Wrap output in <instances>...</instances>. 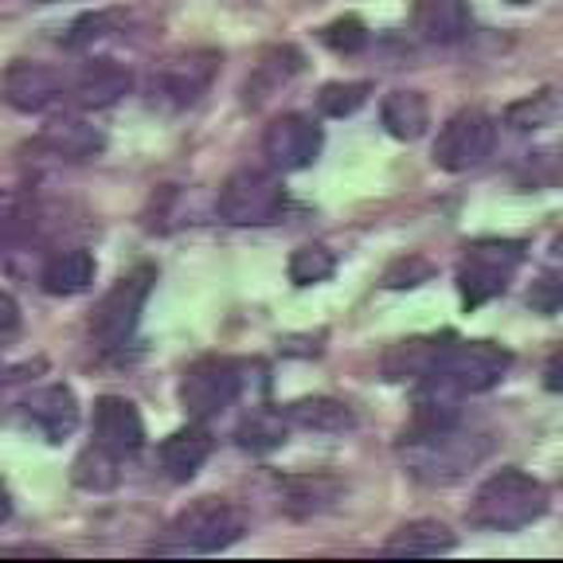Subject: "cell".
<instances>
[{
    "label": "cell",
    "instance_id": "836d02e7",
    "mask_svg": "<svg viewBox=\"0 0 563 563\" xmlns=\"http://www.w3.org/2000/svg\"><path fill=\"white\" fill-rule=\"evenodd\" d=\"M20 333V306L0 290V349Z\"/></svg>",
    "mask_w": 563,
    "mask_h": 563
},
{
    "label": "cell",
    "instance_id": "1f68e13d",
    "mask_svg": "<svg viewBox=\"0 0 563 563\" xmlns=\"http://www.w3.org/2000/svg\"><path fill=\"white\" fill-rule=\"evenodd\" d=\"M431 278V263H422V258H399L391 271L384 274V286L387 290H404V286H419V282Z\"/></svg>",
    "mask_w": 563,
    "mask_h": 563
},
{
    "label": "cell",
    "instance_id": "cb8c5ba5",
    "mask_svg": "<svg viewBox=\"0 0 563 563\" xmlns=\"http://www.w3.org/2000/svg\"><path fill=\"white\" fill-rule=\"evenodd\" d=\"M528 306L544 317H552L563 309V235H555L544 271H540V278L532 282V290H528Z\"/></svg>",
    "mask_w": 563,
    "mask_h": 563
},
{
    "label": "cell",
    "instance_id": "8fae6325",
    "mask_svg": "<svg viewBox=\"0 0 563 563\" xmlns=\"http://www.w3.org/2000/svg\"><path fill=\"white\" fill-rule=\"evenodd\" d=\"M0 98L20 114H44L55 102H67V75L47 63H12L0 79Z\"/></svg>",
    "mask_w": 563,
    "mask_h": 563
},
{
    "label": "cell",
    "instance_id": "4fadbf2b",
    "mask_svg": "<svg viewBox=\"0 0 563 563\" xmlns=\"http://www.w3.org/2000/svg\"><path fill=\"white\" fill-rule=\"evenodd\" d=\"M216 70H220V55L216 52L176 55V59H168L165 67L153 75V95L165 98V102H173V106H192L196 98L211 87Z\"/></svg>",
    "mask_w": 563,
    "mask_h": 563
},
{
    "label": "cell",
    "instance_id": "7402d4cb",
    "mask_svg": "<svg viewBox=\"0 0 563 563\" xmlns=\"http://www.w3.org/2000/svg\"><path fill=\"white\" fill-rule=\"evenodd\" d=\"M379 122L391 137L399 141H415L427 133L431 125V110H427V98L419 90H391L379 106Z\"/></svg>",
    "mask_w": 563,
    "mask_h": 563
},
{
    "label": "cell",
    "instance_id": "74e56055",
    "mask_svg": "<svg viewBox=\"0 0 563 563\" xmlns=\"http://www.w3.org/2000/svg\"><path fill=\"white\" fill-rule=\"evenodd\" d=\"M40 4H55V0H40Z\"/></svg>",
    "mask_w": 563,
    "mask_h": 563
},
{
    "label": "cell",
    "instance_id": "ac0fdd59",
    "mask_svg": "<svg viewBox=\"0 0 563 563\" xmlns=\"http://www.w3.org/2000/svg\"><path fill=\"white\" fill-rule=\"evenodd\" d=\"M27 415L44 431L47 442H63L79 427V399H75V391L67 384H52L27 399Z\"/></svg>",
    "mask_w": 563,
    "mask_h": 563
},
{
    "label": "cell",
    "instance_id": "e0dca14e",
    "mask_svg": "<svg viewBox=\"0 0 563 563\" xmlns=\"http://www.w3.org/2000/svg\"><path fill=\"white\" fill-rule=\"evenodd\" d=\"M35 150L59 161H90L106 150L102 130L87 125L82 118H55L44 125V133L35 137Z\"/></svg>",
    "mask_w": 563,
    "mask_h": 563
},
{
    "label": "cell",
    "instance_id": "ffe728a7",
    "mask_svg": "<svg viewBox=\"0 0 563 563\" xmlns=\"http://www.w3.org/2000/svg\"><path fill=\"white\" fill-rule=\"evenodd\" d=\"M98 274V263L90 251L82 246H70V251H55L52 258L40 271V286L55 298H75V294L90 290V282Z\"/></svg>",
    "mask_w": 563,
    "mask_h": 563
},
{
    "label": "cell",
    "instance_id": "277c9868",
    "mask_svg": "<svg viewBox=\"0 0 563 563\" xmlns=\"http://www.w3.org/2000/svg\"><path fill=\"white\" fill-rule=\"evenodd\" d=\"M246 532V517L231 501L200 497L168 525V540H161L157 552H223Z\"/></svg>",
    "mask_w": 563,
    "mask_h": 563
},
{
    "label": "cell",
    "instance_id": "6da1fadb",
    "mask_svg": "<svg viewBox=\"0 0 563 563\" xmlns=\"http://www.w3.org/2000/svg\"><path fill=\"white\" fill-rule=\"evenodd\" d=\"M399 457H404L407 474L419 477V482L450 485L489 457V439L477 431H466L462 422L407 427L404 439H399Z\"/></svg>",
    "mask_w": 563,
    "mask_h": 563
},
{
    "label": "cell",
    "instance_id": "7a4b0ae2",
    "mask_svg": "<svg viewBox=\"0 0 563 563\" xmlns=\"http://www.w3.org/2000/svg\"><path fill=\"white\" fill-rule=\"evenodd\" d=\"M548 485L525 470H497L477 485L474 501H470V525L485 532H520V528L537 525L548 512Z\"/></svg>",
    "mask_w": 563,
    "mask_h": 563
},
{
    "label": "cell",
    "instance_id": "8d00e7d4",
    "mask_svg": "<svg viewBox=\"0 0 563 563\" xmlns=\"http://www.w3.org/2000/svg\"><path fill=\"white\" fill-rule=\"evenodd\" d=\"M509 4H528V0H509Z\"/></svg>",
    "mask_w": 563,
    "mask_h": 563
},
{
    "label": "cell",
    "instance_id": "30bf717a",
    "mask_svg": "<svg viewBox=\"0 0 563 563\" xmlns=\"http://www.w3.org/2000/svg\"><path fill=\"white\" fill-rule=\"evenodd\" d=\"M321 145H325V133L306 114L274 118L263 133V153L274 173H301V168H309L321 157Z\"/></svg>",
    "mask_w": 563,
    "mask_h": 563
},
{
    "label": "cell",
    "instance_id": "603a6c76",
    "mask_svg": "<svg viewBox=\"0 0 563 563\" xmlns=\"http://www.w3.org/2000/svg\"><path fill=\"white\" fill-rule=\"evenodd\" d=\"M454 548V532L439 520H411L384 544L387 555H442Z\"/></svg>",
    "mask_w": 563,
    "mask_h": 563
},
{
    "label": "cell",
    "instance_id": "9a60e30c",
    "mask_svg": "<svg viewBox=\"0 0 563 563\" xmlns=\"http://www.w3.org/2000/svg\"><path fill=\"white\" fill-rule=\"evenodd\" d=\"M411 27L427 44H457L470 32L466 0H411Z\"/></svg>",
    "mask_w": 563,
    "mask_h": 563
},
{
    "label": "cell",
    "instance_id": "d6986e66",
    "mask_svg": "<svg viewBox=\"0 0 563 563\" xmlns=\"http://www.w3.org/2000/svg\"><path fill=\"white\" fill-rule=\"evenodd\" d=\"M450 344V333L442 336H411V341H399L384 352V376L387 379H411L419 384L422 376H431L434 364L442 361V352Z\"/></svg>",
    "mask_w": 563,
    "mask_h": 563
},
{
    "label": "cell",
    "instance_id": "5b68a950",
    "mask_svg": "<svg viewBox=\"0 0 563 563\" xmlns=\"http://www.w3.org/2000/svg\"><path fill=\"white\" fill-rule=\"evenodd\" d=\"M246 361H231V356H203L180 379V407L192 422H208L223 415L239 396L246 391Z\"/></svg>",
    "mask_w": 563,
    "mask_h": 563
},
{
    "label": "cell",
    "instance_id": "4316f807",
    "mask_svg": "<svg viewBox=\"0 0 563 563\" xmlns=\"http://www.w3.org/2000/svg\"><path fill=\"white\" fill-rule=\"evenodd\" d=\"M286 271H290L294 286H317V282H325L329 274L336 271V258H333V251H329V246L306 243L290 255V266H286Z\"/></svg>",
    "mask_w": 563,
    "mask_h": 563
},
{
    "label": "cell",
    "instance_id": "f1b7e54d",
    "mask_svg": "<svg viewBox=\"0 0 563 563\" xmlns=\"http://www.w3.org/2000/svg\"><path fill=\"white\" fill-rule=\"evenodd\" d=\"M368 90H372L368 82H329V87L317 95V106H321V114H329V118H349L368 102Z\"/></svg>",
    "mask_w": 563,
    "mask_h": 563
},
{
    "label": "cell",
    "instance_id": "2e32d148",
    "mask_svg": "<svg viewBox=\"0 0 563 563\" xmlns=\"http://www.w3.org/2000/svg\"><path fill=\"white\" fill-rule=\"evenodd\" d=\"M208 457H211V434L203 431V422H188V427L173 431L157 450V462L168 482H192Z\"/></svg>",
    "mask_w": 563,
    "mask_h": 563
},
{
    "label": "cell",
    "instance_id": "5bb4252c",
    "mask_svg": "<svg viewBox=\"0 0 563 563\" xmlns=\"http://www.w3.org/2000/svg\"><path fill=\"white\" fill-rule=\"evenodd\" d=\"M130 67H122L118 59H90L67 79V98L79 110H106V106H114L118 98L130 95Z\"/></svg>",
    "mask_w": 563,
    "mask_h": 563
},
{
    "label": "cell",
    "instance_id": "d590c367",
    "mask_svg": "<svg viewBox=\"0 0 563 563\" xmlns=\"http://www.w3.org/2000/svg\"><path fill=\"white\" fill-rule=\"evenodd\" d=\"M9 517V497H4V493H0V520Z\"/></svg>",
    "mask_w": 563,
    "mask_h": 563
},
{
    "label": "cell",
    "instance_id": "f546056e",
    "mask_svg": "<svg viewBox=\"0 0 563 563\" xmlns=\"http://www.w3.org/2000/svg\"><path fill=\"white\" fill-rule=\"evenodd\" d=\"M118 457H110L106 450L90 446L87 454L75 462V482L82 485V489H110L118 477Z\"/></svg>",
    "mask_w": 563,
    "mask_h": 563
},
{
    "label": "cell",
    "instance_id": "52a82bcc",
    "mask_svg": "<svg viewBox=\"0 0 563 563\" xmlns=\"http://www.w3.org/2000/svg\"><path fill=\"white\" fill-rule=\"evenodd\" d=\"M153 282H157V271L153 266H137V271L122 274V278L102 294V301L90 313V336L98 341V349L114 352L137 333L141 309L150 301Z\"/></svg>",
    "mask_w": 563,
    "mask_h": 563
},
{
    "label": "cell",
    "instance_id": "9c48e42d",
    "mask_svg": "<svg viewBox=\"0 0 563 563\" xmlns=\"http://www.w3.org/2000/svg\"><path fill=\"white\" fill-rule=\"evenodd\" d=\"M493 141H497V122L485 110L477 106L457 110L434 137V165L446 173H470L493 153Z\"/></svg>",
    "mask_w": 563,
    "mask_h": 563
},
{
    "label": "cell",
    "instance_id": "3957f363",
    "mask_svg": "<svg viewBox=\"0 0 563 563\" xmlns=\"http://www.w3.org/2000/svg\"><path fill=\"white\" fill-rule=\"evenodd\" d=\"M520 266H525V243H517V239H477V243H470L462 263H457L462 306L477 309L485 301L501 298Z\"/></svg>",
    "mask_w": 563,
    "mask_h": 563
},
{
    "label": "cell",
    "instance_id": "8992f818",
    "mask_svg": "<svg viewBox=\"0 0 563 563\" xmlns=\"http://www.w3.org/2000/svg\"><path fill=\"white\" fill-rule=\"evenodd\" d=\"M512 368V352L501 349L493 341H457L450 336L442 361L434 364L431 376L422 379H439V384L454 387L457 396H482L489 387H497L505 379V372Z\"/></svg>",
    "mask_w": 563,
    "mask_h": 563
},
{
    "label": "cell",
    "instance_id": "ba28073f",
    "mask_svg": "<svg viewBox=\"0 0 563 563\" xmlns=\"http://www.w3.org/2000/svg\"><path fill=\"white\" fill-rule=\"evenodd\" d=\"M216 208H220V220H228L231 228H263L286 211V188L266 168H239L223 180Z\"/></svg>",
    "mask_w": 563,
    "mask_h": 563
},
{
    "label": "cell",
    "instance_id": "44dd1931",
    "mask_svg": "<svg viewBox=\"0 0 563 563\" xmlns=\"http://www.w3.org/2000/svg\"><path fill=\"white\" fill-rule=\"evenodd\" d=\"M282 419H286V427H298V431H313V434H344L356 427L352 407L329 396L294 399L290 407H282Z\"/></svg>",
    "mask_w": 563,
    "mask_h": 563
},
{
    "label": "cell",
    "instance_id": "d4e9b609",
    "mask_svg": "<svg viewBox=\"0 0 563 563\" xmlns=\"http://www.w3.org/2000/svg\"><path fill=\"white\" fill-rule=\"evenodd\" d=\"M298 70H301V55L294 52V47H282V52H274L271 59L258 63L255 79L246 82V102H258V98H266L271 90L286 87Z\"/></svg>",
    "mask_w": 563,
    "mask_h": 563
},
{
    "label": "cell",
    "instance_id": "d6a6232c",
    "mask_svg": "<svg viewBox=\"0 0 563 563\" xmlns=\"http://www.w3.org/2000/svg\"><path fill=\"white\" fill-rule=\"evenodd\" d=\"M114 27V16L110 12H95V16H82L79 24L70 27V35H67V47H87V44H95V40H102L106 32Z\"/></svg>",
    "mask_w": 563,
    "mask_h": 563
},
{
    "label": "cell",
    "instance_id": "e575fe53",
    "mask_svg": "<svg viewBox=\"0 0 563 563\" xmlns=\"http://www.w3.org/2000/svg\"><path fill=\"white\" fill-rule=\"evenodd\" d=\"M544 387L555 391V396H563V344L552 352V361L544 364Z\"/></svg>",
    "mask_w": 563,
    "mask_h": 563
},
{
    "label": "cell",
    "instance_id": "4dcf8cb0",
    "mask_svg": "<svg viewBox=\"0 0 563 563\" xmlns=\"http://www.w3.org/2000/svg\"><path fill=\"white\" fill-rule=\"evenodd\" d=\"M321 44L333 47L336 55H356L368 47V27H364L356 16H341L329 27H321Z\"/></svg>",
    "mask_w": 563,
    "mask_h": 563
},
{
    "label": "cell",
    "instance_id": "7c38bea8",
    "mask_svg": "<svg viewBox=\"0 0 563 563\" xmlns=\"http://www.w3.org/2000/svg\"><path fill=\"white\" fill-rule=\"evenodd\" d=\"M90 434H95V446L106 450L110 457H133L145 446V422L141 411L122 396H102L95 399V422H90Z\"/></svg>",
    "mask_w": 563,
    "mask_h": 563
},
{
    "label": "cell",
    "instance_id": "484cf974",
    "mask_svg": "<svg viewBox=\"0 0 563 563\" xmlns=\"http://www.w3.org/2000/svg\"><path fill=\"white\" fill-rule=\"evenodd\" d=\"M336 493H341V482H333V477H290L286 482V509L301 512V517L321 512L336 501Z\"/></svg>",
    "mask_w": 563,
    "mask_h": 563
},
{
    "label": "cell",
    "instance_id": "83f0119b",
    "mask_svg": "<svg viewBox=\"0 0 563 563\" xmlns=\"http://www.w3.org/2000/svg\"><path fill=\"white\" fill-rule=\"evenodd\" d=\"M286 442V419L282 411H258L255 419H246L239 427V446L246 450H274Z\"/></svg>",
    "mask_w": 563,
    "mask_h": 563
}]
</instances>
